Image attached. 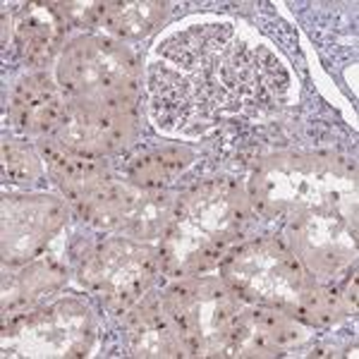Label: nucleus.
<instances>
[{"mask_svg": "<svg viewBox=\"0 0 359 359\" xmlns=\"http://www.w3.org/2000/svg\"><path fill=\"white\" fill-rule=\"evenodd\" d=\"M127 333L135 355L139 357H180L184 355L182 340L172 328L161 299H147L130 311Z\"/></svg>", "mask_w": 359, "mask_h": 359, "instance_id": "11", "label": "nucleus"}, {"mask_svg": "<svg viewBox=\"0 0 359 359\" xmlns=\"http://www.w3.org/2000/svg\"><path fill=\"white\" fill-rule=\"evenodd\" d=\"M139 62L130 48L101 36H82L62 53L57 77L72 101L137 106Z\"/></svg>", "mask_w": 359, "mask_h": 359, "instance_id": "3", "label": "nucleus"}, {"mask_svg": "<svg viewBox=\"0 0 359 359\" xmlns=\"http://www.w3.org/2000/svg\"><path fill=\"white\" fill-rule=\"evenodd\" d=\"M221 271L225 285L237 297L269 304L294 318L316 287L314 276L304 269L294 252L273 240H259L230 252L223 257Z\"/></svg>", "mask_w": 359, "mask_h": 359, "instance_id": "2", "label": "nucleus"}, {"mask_svg": "<svg viewBox=\"0 0 359 359\" xmlns=\"http://www.w3.org/2000/svg\"><path fill=\"white\" fill-rule=\"evenodd\" d=\"M3 175L10 182H34L41 177V161L17 139L3 144Z\"/></svg>", "mask_w": 359, "mask_h": 359, "instance_id": "15", "label": "nucleus"}, {"mask_svg": "<svg viewBox=\"0 0 359 359\" xmlns=\"http://www.w3.org/2000/svg\"><path fill=\"white\" fill-rule=\"evenodd\" d=\"M62 280H65V271H62V266L55 259H34L32 264H27L10 280L5 278V285H3L5 314L13 311L15 306H27L36 302L39 297H43L50 290L60 287Z\"/></svg>", "mask_w": 359, "mask_h": 359, "instance_id": "12", "label": "nucleus"}, {"mask_svg": "<svg viewBox=\"0 0 359 359\" xmlns=\"http://www.w3.org/2000/svg\"><path fill=\"white\" fill-rule=\"evenodd\" d=\"M65 98L48 74H32L15 86L10 96V118L15 127L32 135H48L60 125Z\"/></svg>", "mask_w": 359, "mask_h": 359, "instance_id": "9", "label": "nucleus"}, {"mask_svg": "<svg viewBox=\"0 0 359 359\" xmlns=\"http://www.w3.org/2000/svg\"><path fill=\"white\" fill-rule=\"evenodd\" d=\"M65 211L53 196H5L3 257L8 264H27L41 257L46 242L62 228Z\"/></svg>", "mask_w": 359, "mask_h": 359, "instance_id": "8", "label": "nucleus"}, {"mask_svg": "<svg viewBox=\"0 0 359 359\" xmlns=\"http://www.w3.org/2000/svg\"><path fill=\"white\" fill-rule=\"evenodd\" d=\"M161 271V257L130 237H118L98 245L82 264V280L91 290L101 292L108 306L127 311L137 304Z\"/></svg>", "mask_w": 359, "mask_h": 359, "instance_id": "5", "label": "nucleus"}, {"mask_svg": "<svg viewBox=\"0 0 359 359\" xmlns=\"http://www.w3.org/2000/svg\"><path fill=\"white\" fill-rule=\"evenodd\" d=\"M5 335L22 343L25 355H84L91 340V318L77 299H62L41 311L15 314Z\"/></svg>", "mask_w": 359, "mask_h": 359, "instance_id": "7", "label": "nucleus"}, {"mask_svg": "<svg viewBox=\"0 0 359 359\" xmlns=\"http://www.w3.org/2000/svg\"><path fill=\"white\" fill-rule=\"evenodd\" d=\"M237 299L225 283L204 278L177 283L161 302L182 340L184 355H218V350H228L230 331L240 314Z\"/></svg>", "mask_w": 359, "mask_h": 359, "instance_id": "4", "label": "nucleus"}, {"mask_svg": "<svg viewBox=\"0 0 359 359\" xmlns=\"http://www.w3.org/2000/svg\"><path fill=\"white\" fill-rule=\"evenodd\" d=\"M194 161V154L184 147H163L137 156L130 163V180L142 189H161L172 182Z\"/></svg>", "mask_w": 359, "mask_h": 359, "instance_id": "13", "label": "nucleus"}, {"mask_svg": "<svg viewBox=\"0 0 359 359\" xmlns=\"http://www.w3.org/2000/svg\"><path fill=\"white\" fill-rule=\"evenodd\" d=\"M137 135V106L65 98L55 142L67 151L101 161L130 147Z\"/></svg>", "mask_w": 359, "mask_h": 359, "instance_id": "6", "label": "nucleus"}, {"mask_svg": "<svg viewBox=\"0 0 359 359\" xmlns=\"http://www.w3.org/2000/svg\"><path fill=\"white\" fill-rule=\"evenodd\" d=\"M252 211L249 196L230 180L204 182L180 196L161 237V271L189 276L221 266L225 245L240 235Z\"/></svg>", "mask_w": 359, "mask_h": 359, "instance_id": "1", "label": "nucleus"}, {"mask_svg": "<svg viewBox=\"0 0 359 359\" xmlns=\"http://www.w3.org/2000/svg\"><path fill=\"white\" fill-rule=\"evenodd\" d=\"M69 22L62 15L60 5L32 3L17 10L15 15V39L22 55L34 65L48 62L62 39H65Z\"/></svg>", "mask_w": 359, "mask_h": 359, "instance_id": "10", "label": "nucleus"}, {"mask_svg": "<svg viewBox=\"0 0 359 359\" xmlns=\"http://www.w3.org/2000/svg\"><path fill=\"white\" fill-rule=\"evenodd\" d=\"M165 15V5L161 3H101V22L106 32L123 39L147 36L158 27Z\"/></svg>", "mask_w": 359, "mask_h": 359, "instance_id": "14", "label": "nucleus"}]
</instances>
